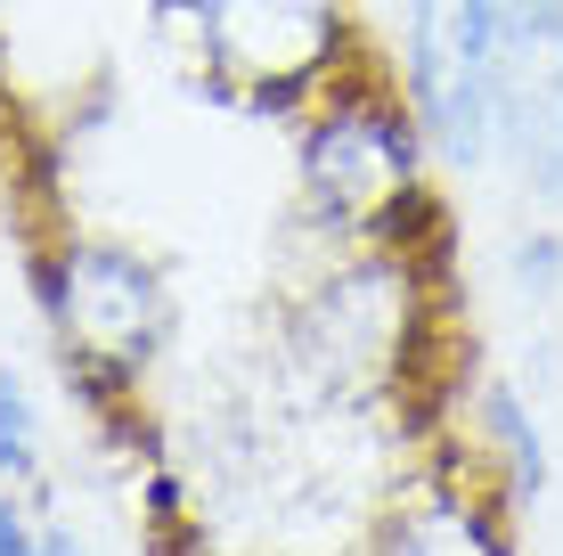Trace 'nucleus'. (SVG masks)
<instances>
[{"mask_svg": "<svg viewBox=\"0 0 563 556\" xmlns=\"http://www.w3.org/2000/svg\"><path fill=\"white\" fill-rule=\"evenodd\" d=\"M424 188V131L376 90H343L302 131V205L343 238H384Z\"/></svg>", "mask_w": 563, "mask_h": 556, "instance_id": "f257e3e1", "label": "nucleus"}, {"mask_svg": "<svg viewBox=\"0 0 563 556\" xmlns=\"http://www.w3.org/2000/svg\"><path fill=\"white\" fill-rule=\"evenodd\" d=\"M490 66H498V0H409L400 83H409L424 156L441 164L490 156Z\"/></svg>", "mask_w": 563, "mask_h": 556, "instance_id": "f03ea898", "label": "nucleus"}, {"mask_svg": "<svg viewBox=\"0 0 563 556\" xmlns=\"http://www.w3.org/2000/svg\"><path fill=\"white\" fill-rule=\"evenodd\" d=\"M180 17L238 99H302L343 57V0H180Z\"/></svg>", "mask_w": 563, "mask_h": 556, "instance_id": "7ed1b4c3", "label": "nucleus"}, {"mask_svg": "<svg viewBox=\"0 0 563 556\" xmlns=\"http://www.w3.org/2000/svg\"><path fill=\"white\" fill-rule=\"evenodd\" d=\"M490 148L539 205H563V0H498Z\"/></svg>", "mask_w": 563, "mask_h": 556, "instance_id": "20e7f679", "label": "nucleus"}, {"mask_svg": "<svg viewBox=\"0 0 563 556\" xmlns=\"http://www.w3.org/2000/svg\"><path fill=\"white\" fill-rule=\"evenodd\" d=\"M49 312L90 369H140L172 336V295L131 246H74L49 279Z\"/></svg>", "mask_w": 563, "mask_h": 556, "instance_id": "39448f33", "label": "nucleus"}, {"mask_svg": "<svg viewBox=\"0 0 563 556\" xmlns=\"http://www.w3.org/2000/svg\"><path fill=\"white\" fill-rule=\"evenodd\" d=\"M400 336H409V279H400L393 254H367V262L335 271L302 303V336L295 344H302V360L319 377L360 385V377H376L384 360L400 352Z\"/></svg>", "mask_w": 563, "mask_h": 556, "instance_id": "423d86ee", "label": "nucleus"}, {"mask_svg": "<svg viewBox=\"0 0 563 556\" xmlns=\"http://www.w3.org/2000/svg\"><path fill=\"white\" fill-rule=\"evenodd\" d=\"M474 417H482L490 458H498V483H507L515 500H539V491H548V443H539V417L522 410V393L515 385H482Z\"/></svg>", "mask_w": 563, "mask_h": 556, "instance_id": "0eeeda50", "label": "nucleus"}, {"mask_svg": "<svg viewBox=\"0 0 563 556\" xmlns=\"http://www.w3.org/2000/svg\"><path fill=\"white\" fill-rule=\"evenodd\" d=\"M376 556H507V541L490 532V515L482 508H457V500H433L417 515H400L393 541Z\"/></svg>", "mask_w": 563, "mask_h": 556, "instance_id": "6e6552de", "label": "nucleus"}, {"mask_svg": "<svg viewBox=\"0 0 563 556\" xmlns=\"http://www.w3.org/2000/svg\"><path fill=\"white\" fill-rule=\"evenodd\" d=\"M42 467V410H33V385L16 369H0V475L25 483Z\"/></svg>", "mask_w": 563, "mask_h": 556, "instance_id": "1a4fd4ad", "label": "nucleus"}, {"mask_svg": "<svg viewBox=\"0 0 563 556\" xmlns=\"http://www.w3.org/2000/svg\"><path fill=\"white\" fill-rule=\"evenodd\" d=\"M515 286H522V295H555V286H563V229L515 238Z\"/></svg>", "mask_w": 563, "mask_h": 556, "instance_id": "9d476101", "label": "nucleus"}, {"mask_svg": "<svg viewBox=\"0 0 563 556\" xmlns=\"http://www.w3.org/2000/svg\"><path fill=\"white\" fill-rule=\"evenodd\" d=\"M0 556H42V541L25 532V515H16L9 500H0Z\"/></svg>", "mask_w": 563, "mask_h": 556, "instance_id": "9b49d317", "label": "nucleus"}, {"mask_svg": "<svg viewBox=\"0 0 563 556\" xmlns=\"http://www.w3.org/2000/svg\"><path fill=\"white\" fill-rule=\"evenodd\" d=\"M42 556H82V548H74V541H42Z\"/></svg>", "mask_w": 563, "mask_h": 556, "instance_id": "f8f14e48", "label": "nucleus"}]
</instances>
